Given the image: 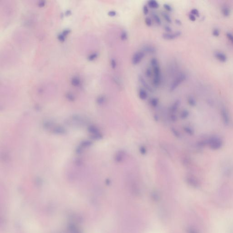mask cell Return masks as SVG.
Returning a JSON list of instances; mask_svg holds the SVG:
<instances>
[{"label": "cell", "instance_id": "1", "mask_svg": "<svg viewBox=\"0 0 233 233\" xmlns=\"http://www.w3.org/2000/svg\"><path fill=\"white\" fill-rule=\"evenodd\" d=\"M150 64L152 67L153 72V83L155 87L160 86L161 83V68L158 64V61L156 58H153L150 60Z\"/></svg>", "mask_w": 233, "mask_h": 233}, {"label": "cell", "instance_id": "2", "mask_svg": "<svg viewBox=\"0 0 233 233\" xmlns=\"http://www.w3.org/2000/svg\"><path fill=\"white\" fill-rule=\"evenodd\" d=\"M187 78V76L184 72H181L178 74L170 84L169 90L172 92L175 91Z\"/></svg>", "mask_w": 233, "mask_h": 233}, {"label": "cell", "instance_id": "3", "mask_svg": "<svg viewBox=\"0 0 233 233\" xmlns=\"http://www.w3.org/2000/svg\"><path fill=\"white\" fill-rule=\"evenodd\" d=\"M145 56V53L142 51H136L132 56L131 62L134 65H137L140 63Z\"/></svg>", "mask_w": 233, "mask_h": 233}, {"label": "cell", "instance_id": "4", "mask_svg": "<svg viewBox=\"0 0 233 233\" xmlns=\"http://www.w3.org/2000/svg\"><path fill=\"white\" fill-rule=\"evenodd\" d=\"M209 147L213 149L217 150L221 148L222 142L221 140L217 137H213L209 139Z\"/></svg>", "mask_w": 233, "mask_h": 233}, {"label": "cell", "instance_id": "5", "mask_svg": "<svg viewBox=\"0 0 233 233\" xmlns=\"http://www.w3.org/2000/svg\"><path fill=\"white\" fill-rule=\"evenodd\" d=\"M182 32L181 31H176L171 33H164L162 35V38L163 39L171 41L181 36Z\"/></svg>", "mask_w": 233, "mask_h": 233}, {"label": "cell", "instance_id": "6", "mask_svg": "<svg viewBox=\"0 0 233 233\" xmlns=\"http://www.w3.org/2000/svg\"><path fill=\"white\" fill-rule=\"evenodd\" d=\"M138 79L140 83L142 84L143 87L146 89L148 91L150 92H154V89L150 86V85L146 81L144 78L142 77V75H138Z\"/></svg>", "mask_w": 233, "mask_h": 233}, {"label": "cell", "instance_id": "7", "mask_svg": "<svg viewBox=\"0 0 233 233\" xmlns=\"http://www.w3.org/2000/svg\"><path fill=\"white\" fill-rule=\"evenodd\" d=\"M142 51L145 53H148L149 54H154L157 52V49L153 45H145L143 46Z\"/></svg>", "mask_w": 233, "mask_h": 233}, {"label": "cell", "instance_id": "8", "mask_svg": "<svg viewBox=\"0 0 233 233\" xmlns=\"http://www.w3.org/2000/svg\"><path fill=\"white\" fill-rule=\"evenodd\" d=\"M221 114L223 118V120L224 123H225V125H229L230 123V119H229V114L228 113V111L225 109V108H223L221 110Z\"/></svg>", "mask_w": 233, "mask_h": 233}, {"label": "cell", "instance_id": "9", "mask_svg": "<svg viewBox=\"0 0 233 233\" xmlns=\"http://www.w3.org/2000/svg\"><path fill=\"white\" fill-rule=\"evenodd\" d=\"M214 56L217 59L222 63H225L227 59V56L225 54L220 51L216 52L214 54Z\"/></svg>", "mask_w": 233, "mask_h": 233}, {"label": "cell", "instance_id": "10", "mask_svg": "<svg viewBox=\"0 0 233 233\" xmlns=\"http://www.w3.org/2000/svg\"><path fill=\"white\" fill-rule=\"evenodd\" d=\"M148 6L152 9H158L159 7V4L155 0H150L148 2Z\"/></svg>", "mask_w": 233, "mask_h": 233}, {"label": "cell", "instance_id": "11", "mask_svg": "<svg viewBox=\"0 0 233 233\" xmlns=\"http://www.w3.org/2000/svg\"><path fill=\"white\" fill-rule=\"evenodd\" d=\"M138 95L139 98L141 100H145L148 97V93L147 91L143 88H140L138 92Z\"/></svg>", "mask_w": 233, "mask_h": 233}, {"label": "cell", "instance_id": "12", "mask_svg": "<svg viewBox=\"0 0 233 233\" xmlns=\"http://www.w3.org/2000/svg\"><path fill=\"white\" fill-rule=\"evenodd\" d=\"M152 16L156 23L158 25H161L162 24V21L158 15L154 12H152Z\"/></svg>", "mask_w": 233, "mask_h": 233}, {"label": "cell", "instance_id": "13", "mask_svg": "<svg viewBox=\"0 0 233 233\" xmlns=\"http://www.w3.org/2000/svg\"><path fill=\"white\" fill-rule=\"evenodd\" d=\"M161 14L162 16V17L163 18V19L166 21V22H167L168 23H169V24H171V23H172V18L170 17V16L167 13L164 12H162L161 13Z\"/></svg>", "mask_w": 233, "mask_h": 233}, {"label": "cell", "instance_id": "14", "mask_svg": "<svg viewBox=\"0 0 233 233\" xmlns=\"http://www.w3.org/2000/svg\"><path fill=\"white\" fill-rule=\"evenodd\" d=\"M187 181L191 185L195 187H197L198 185V182L195 178L189 177L187 179Z\"/></svg>", "mask_w": 233, "mask_h": 233}, {"label": "cell", "instance_id": "15", "mask_svg": "<svg viewBox=\"0 0 233 233\" xmlns=\"http://www.w3.org/2000/svg\"><path fill=\"white\" fill-rule=\"evenodd\" d=\"M222 12L224 16L225 17H227L230 15V11L228 7H227V6H225L223 7L222 9Z\"/></svg>", "mask_w": 233, "mask_h": 233}, {"label": "cell", "instance_id": "16", "mask_svg": "<svg viewBox=\"0 0 233 233\" xmlns=\"http://www.w3.org/2000/svg\"><path fill=\"white\" fill-rule=\"evenodd\" d=\"M120 39L122 41H126L128 39V33L125 30H123L120 34Z\"/></svg>", "mask_w": 233, "mask_h": 233}, {"label": "cell", "instance_id": "17", "mask_svg": "<svg viewBox=\"0 0 233 233\" xmlns=\"http://www.w3.org/2000/svg\"><path fill=\"white\" fill-rule=\"evenodd\" d=\"M153 71H152V70L150 68H147L146 70L145 71V76L147 78H151V77L153 75Z\"/></svg>", "mask_w": 233, "mask_h": 233}, {"label": "cell", "instance_id": "18", "mask_svg": "<svg viewBox=\"0 0 233 233\" xmlns=\"http://www.w3.org/2000/svg\"><path fill=\"white\" fill-rule=\"evenodd\" d=\"M188 102L190 105L192 106H194L196 105V101L193 97L190 96L188 99Z\"/></svg>", "mask_w": 233, "mask_h": 233}, {"label": "cell", "instance_id": "19", "mask_svg": "<svg viewBox=\"0 0 233 233\" xmlns=\"http://www.w3.org/2000/svg\"><path fill=\"white\" fill-rule=\"evenodd\" d=\"M110 66L111 68L115 70L116 69L117 66V63L116 60L114 58H112L110 60Z\"/></svg>", "mask_w": 233, "mask_h": 233}, {"label": "cell", "instance_id": "20", "mask_svg": "<svg viewBox=\"0 0 233 233\" xmlns=\"http://www.w3.org/2000/svg\"><path fill=\"white\" fill-rule=\"evenodd\" d=\"M163 7L165 10H166L168 12H171L173 11V9L172 7L169 4L164 3L163 5Z\"/></svg>", "mask_w": 233, "mask_h": 233}, {"label": "cell", "instance_id": "21", "mask_svg": "<svg viewBox=\"0 0 233 233\" xmlns=\"http://www.w3.org/2000/svg\"><path fill=\"white\" fill-rule=\"evenodd\" d=\"M145 23L148 27H150L152 25V21L150 17H146L145 19Z\"/></svg>", "mask_w": 233, "mask_h": 233}, {"label": "cell", "instance_id": "22", "mask_svg": "<svg viewBox=\"0 0 233 233\" xmlns=\"http://www.w3.org/2000/svg\"><path fill=\"white\" fill-rule=\"evenodd\" d=\"M142 12L144 15H147L149 13V9L148 8V6L145 5L143 6L142 7Z\"/></svg>", "mask_w": 233, "mask_h": 233}, {"label": "cell", "instance_id": "23", "mask_svg": "<svg viewBox=\"0 0 233 233\" xmlns=\"http://www.w3.org/2000/svg\"><path fill=\"white\" fill-rule=\"evenodd\" d=\"M150 102H151V105L153 106L156 107L158 104V100L157 98H153L151 100Z\"/></svg>", "mask_w": 233, "mask_h": 233}, {"label": "cell", "instance_id": "24", "mask_svg": "<svg viewBox=\"0 0 233 233\" xmlns=\"http://www.w3.org/2000/svg\"><path fill=\"white\" fill-rule=\"evenodd\" d=\"M163 29L166 32V33H171L172 32V28L169 25H164L163 27Z\"/></svg>", "mask_w": 233, "mask_h": 233}, {"label": "cell", "instance_id": "25", "mask_svg": "<svg viewBox=\"0 0 233 233\" xmlns=\"http://www.w3.org/2000/svg\"><path fill=\"white\" fill-rule=\"evenodd\" d=\"M191 14H193L194 16H195L198 17L199 16V13L198 11L196 9H193L191 11Z\"/></svg>", "mask_w": 233, "mask_h": 233}, {"label": "cell", "instance_id": "26", "mask_svg": "<svg viewBox=\"0 0 233 233\" xmlns=\"http://www.w3.org/2000/svg\"><path fill=\"white\" fill-rule=\"evenodd\" d=\"M107 15L111 17H114L117 16V13L114 10H111L108 12Z\"/></svg>", "mask_w": 233, "mask_h": 233}, {"label": "cell", "instance_id": "27", "mask_svg": "<svg viewBox=\"0 0 233 233\" xmlns=\"http://www.w3.org/2000/svg\"><path fill=\"white\" fill-rule=\"evenodd\" d=\"M219 34H220V32H219V30L218 29L215 28L213 30V36L218 37V36H219Z\"/></svg>", "mask_w": 233, "mask_h": 233}, {"label": "cell", "instance_id": "28", "mask_svg": "<svg viewBox=\"0 0 233 233\" xmlns=\"http://www.w3.org/2000/svg\"><path fill=\"white\" fill-rule=\"evenodd\" d=\"M113 81L114 82V83H116V84H117L118 86H121V81H120V80H119L118 79V78H117L116 77H113Z\"/></svg>", "mask_w": 233, "mask_h": 233}, {"label": "cell", "instance_id": "29", "mask_svg": "<svg viewBox=\"0 0 233 233\" xmlns=\"http://www.w3.org/2000/svg\"><path fill=\"white\" fill-rule=\"evenodd\" d=\"M227 37L233 44V35L230 33H228L227 34Z\"/></svg>", "mask_w": 233, "mask_h": 233}, {"label": "cell", "instance_id": "30", "mask_svg": "<svg viewBox=\"0 0 233 233\" xmlns=\"http://www.w3.org/2000/svg\"><path fill=\"white\" fill-rule=\"evenodd\" d=\"M189 18L190 20L192 21H194L196 20V16L192 14H190L189 16Z\"/></svg>", "mask_w": 233, "mask_h": 233}, {"label": "cell", "instance_id": "31", "mask_svg": "<svg viewBox=\"0 0 233 233\" xmlns=\"http://www.w3.org/2000/svg\"><path fill=\"white\" fill-rule=\"evenodd\" d=\"M189 114V112L187 111H184L182 114V117L183 118H186L187 117Z\"/></svg>", "mask_w": 233, "mask_h": 233}, {"label": "cell", "instance_id": "32", "mask_svg": "<svg viewBox=\"0 0 233 233\" xmlns=\"http://www.w3.org/2000/svg\"><path fill=\"white\" fill-rule=\"evenodd\" d=\"M153 198L155 201H158L159 200V196L156 193H154V194L153 195Z\"/></svg>", "mask_w": 233, "mask_h": 233}, {"label": "cell", "instance_id": "33", "mask_svg": "<svg viewBox=\"0 0 233 233\" xmlns=\"http://www.w3.org/2000/svg\"><path fill=\"white\" fill-rule=\"evenodd\" d=\"M175 22L176 25H177L179 26H180L182 25V21L179 19H176L175 21Z\"/></svg>", "mask_w": 233, "mask_h": 233}, {"label": "cell", "instance_id": "34", "mask_svg": "<svg viewBox=\"0 0 233 233\" xmlns=\"http://www.w3.org/2000/svg\"><path fill=\"white\" fill-rule=\"evenodd\" d=\"M185 130H186L187 132L189 134H193V131L192 129H190V128H186L185 129Z\"/></svg>", "mask_w": 233, "mask_h": 233}, {"label": "cell", "instance_id": "35", "mask_svg": "<svg viewBox=\"0 0 233 233\" xmlns=\"http://www.w3.org/2000/svg\"><path fill=\"white\" fill-rule=\"evenodd\" d=\"M188 232L189 233H197V232L192 228H189L188 229Z\"/></svg>", "mask_w": 233, "mask_h": 233}]
</instances>
